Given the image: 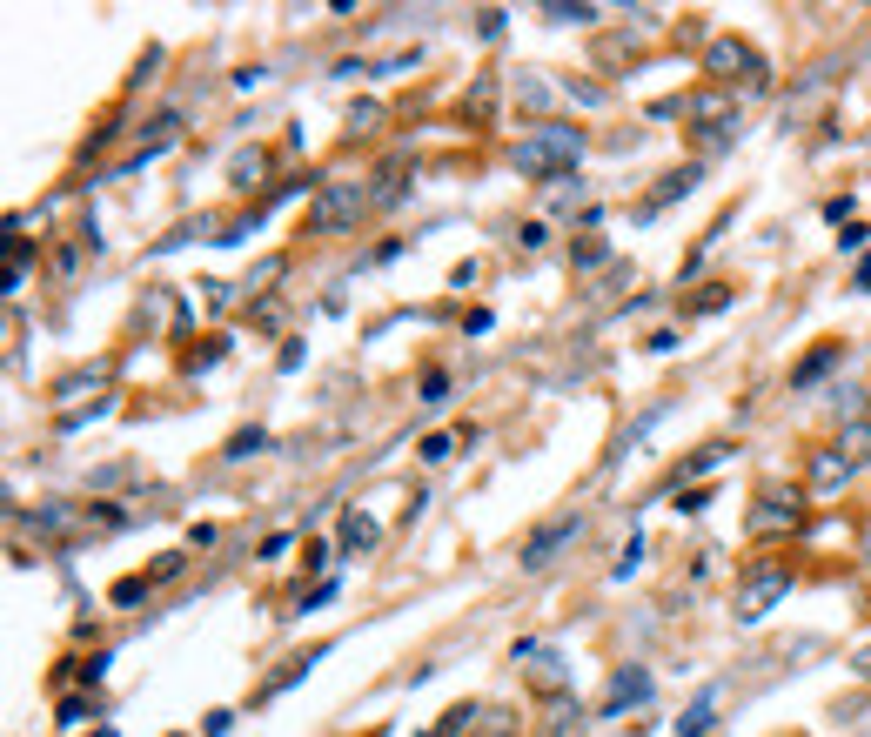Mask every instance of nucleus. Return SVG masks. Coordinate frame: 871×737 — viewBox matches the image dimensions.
<instances>
[{
    "mask_svg": "<svg viewBox=\"0 0 871 737\" xmlns=\"http://www.w3.org/2000/svg\"><path fill=\"white\" fill-rule=\"evenodd\" d=\"M255 175H262V155H255V148H248V155H235V181H242V188H248V181H255Z\"/></svg>",
    "mask_w": 871,
    "mask_h": 737,
    "instance_id": "4be33fe9",
    "label": "nucleus"
},
{
    "mask_svg": "<svg viewBox=\"0 0 871 737\" xmlns=\"http://www.w3.org/2000/svg\"><path fill=\"white\" fill-rule=\"evenodd\" d=\"M463 108H469V121H483V114L496 108V81H476V88H469V101H463Z\"/></svg>",
    "mask_w": 871,
    "mask_h": 737,
    "instance_id": "dca6fc26",
    "label": "nucleus"
},
{
    "mask_svg": "<svg viewBox=\"0 0 871 737\" xmlns=\"http://www.w3.org/2000/svg\"><path fill=\"white\" fill-rule=\"evenodd\" d=\"M449 449H456V443H449V436H423V443H416V456H423V463H443Z\"/></svg>",
    "mask_w": 871,
    "mask_h": 737,
    "instance_id": "6ab92c4d",
    "label": "nucleus"
},
{
    "mask_svg": "<svg viewBox=\"0 0 871 737\" xmlns=\"http://www.w3.org/2000/svg\"><path fill=\"white\" fill-rule=\"evenodd\" d=\"M469 717H476V711H469V704H456V711H449L443 724H436V737H456V731H469Z\"/></svg>",
    "mask_w": 871,
    "mask_h": 737,
    "instance_id": "aec40b11",
    "label": "nucleus"
},
{
    "mask_svg": "<svg viewBox=\"0 0 871 737\" xmlns=\"http://www.w3.org/2000/svg\"><path fill=\"white\" fill-rule=\"evenodd\" d=\"M416 402H423V409H443V402H449V369H423V389H416Z\"/></svg>",
    "mask_w": 871,
    "mask_h": 737,
    "instance_id": "4468645a",
    "label": "nucleus"
},
{
    "mask_svg": "<svg viewBox=\"0 0 871 737\" xmlns=\"http://www.w3.org/2000/svg\"><path fill=\"white\" fill-rule=\"evenodd\" d=\"M650 697V670H617V677H610V697H603V711H637V704H644Z\"/></svg>",
    "mask_w": 871,
    "mask_h": 737,
    "instance_id": "0eeeda50",
    "label": "nucleus"
},
{
    "mask_svg": "<svg viewBox=\"0 0 871 737\" xmlns=\"http://www.w3.org/2000/svg\"><path fill=\"white\" fill-rule=\"evenodd\" d=\"M543 21H557V27H590V21H597V7H590V0H577V7L550 0V7H543Z\"/></svg>",
    "mask_w": 871,
    "mask_h": 737,
    "instance_id": "ddd939ff",
    "label": "nucleus"
},
{
    "mask_svg": "<svg viewBox=\"0 0 871 737\" xmlns=\"http://www.w3.org/2000/svg\"><path fill=\"white\" fill-rule=\"evenodd\" d=\"M804 523V496L798 490H764L751 503V536H778V530H798Z\"/></svg>",
    "mask_w": 871,
    "mask_h": 737,
    "instance_id": "423d86ee",
    "label": "nucleus"
},
{
    "mask_svg": "<svg viewBox=\"0 0 871 737\" xmlns=\"http://www.w3.org/2000/svg\"><path fill=\"white\" fill-rule=\"evenodd\" d=\"M262 443H268V429H255V423H248L242 436H235V443H228V456H235V463H242V456H255V449H262Z\"/></svg>",
    "mask_w": 871,
    "mask_h": 737,
    "instance_id": "f3484780",
    "label": "nucleus"
},
{
    "mask_svg": "<svg viewBox=\"0 0 871 737\" xmlns=\"http://www.w3.org/2000/svg\"><path fill=\"white\" fill-rule=\"evenodd\" d=\"M838 449H845L851 463H871V416H865V423H851V429H845V443H838Z\"/></svg>",
    "mask_w": 871,
    "mask_h": 737,
    "instance_id": "2eb2a0df",
    "label": "nucleus"
},
{
    "mask_svg": "<svg viewBox=\"0 0 871 737\" xmlns=\"http://www.w3.org/2000/svg\"><path fill=\"white\" fill-rule=\"evenodd\" d=\"M717 463H724V443H711V449H697V456H691V469H684V476H704V469H717Z\"/></svg>",
    "mask_w": 871,
    "mask_h": 737,
    "instance_id": "a211bd4d",
    "label": "nucleus"
},
{
    "mask_svg": "<svg viewBox=\"0 0 871 737\" xmlns=\"http://www.w3.org/2000/svg\"><path fill=\"white\" fill-rule=\"evenodd\" d=\"M711 724H717V691H697V704L677 717V737H711Z\"/></svg>",
    "mask_w": 871,
    "mask_h": 737,
    "instance_id": "9d476101",
    "label": "nucleus"
},
{
    "mask_svg": "<svg viewBox=\"0 0 871 737\" xmlns=\"http://www.w3.org/2000/svg\"><path fill=\"white\" fill-rule=\"evenodd\" d=\"M516 235H523V248H543V242H550V228H543V222H523Z\"/></svg>",
    "mask_w": 871,
    "mask_h": 737,
    "instance_id": "5701e85b",
    "label": "nucleus"
},
{
    "mask_svg": "<svg viewBox=\"0 0 871 737\" xmlns=\"http://www.w3.org/2000/svg\"><path fill=\"white\" fill-rule=\"evenodd\" d=\"M697 181H704V168H697V161H684V168H670V175L657 181V195H650V208H664V201H677V195H691Z\"/></svg>",
    "mask_w": 871,
    "mask_h": 737,
    "instance_id": "9b49d317",
    "label": "nucleus"
},
{
    "mask_svg": "<svg viewBox=\"0 0 871 737\" xmlns=\"http://www.w3.org/2000/svg\"><path fill=\"white\" fill-rule=\"evenodd\" d=\"M851 469H858V463H851L845 449H818V463H811V483H818V490H845V483H851Z\"/></svg>",
    "mask_w": 871,
    "mask_h": 737,
    "instance_id": "6e6552de",
    "label": "nucleus"
},
{
    "mask_svg": "<svg viewBox=\"0 0 871 737\" xmlns=\"http://www.w3.org/2000/svg\"><path fill=\"white\" fill-rule=\"evenodd\" d=\"M181 577V550H168V557H155V570H148V583H168Z\"/></svg>",
    "mask_w": 871,
    "mask_h": 737,
    "instance_id": "412c9836",
    "label": "nucleus"
},
{
    "mask_svg": "<svg viewBox=\"0 0 871 737\" xmlns=\"http://www.w3.org/2000/svg\"><path fill=\"white\" fill-rule=\"evenodd\" d=\"M376 536H382V523L376 516H342V550H376Z\"/></svg>",
    "mask_w": 871,
    "mask_h": 737,
    "instance_id": "f8f14e48",
    "label": "nucleus"
},
{
    "mask_svg": "<svg viewBox=\"0 0 871 737\" xmlns=\"http://www.w3.org/2000/svg\"><path fill=\"white\" fill-rule=\"evenodd\" d=\"M577 155H583V134L577 128H536V134H523L516 141V175H536V181H570V168H577Z\"/></svg>",
    "mask_w": 871,
    "mask_h": 737,
    "instance_id": "f257e3e1",
    "label": "nucleus"
},
{
    "mask_svg": "<svg viewBox=\"0 0 871 737\" xmlns=\"http://www.w3.org/2000/svg\"><path fill=\"white\" fill-rule=\"evenodd\" d=\"M838 356H845L838 342H818V349H811V356H804L798 369H791V389H811V382L825 376V369H838Z\"/></svg>",
    "mask_w": 871,
    "mask_h": 737,
    "instance_id": "1a4fd4ad",
    "label": "nucleus"
},
{
    "mask_svg": "<svg viewBox=\"0 0 871 737\" xmlns=\"http://www.w3.org/2000/svg\"><path fill=\"white\" fill-rule=\"evenodd\" d=\"M583 536V516L577 510H563V516H550V523H536L530 536H523V550H516V570H543V563L557 557V550H570Z\"/></svg>",
    "mask_w": 871,
    "mask_h": 737,
    "instance_id": "39448f33",
    "label": "nucleus"
},
{
    "mask_svg": "<svg viewBox=\"0 0 871 737\" xmlns=\"http://www.w3.org/2000/svg\"><path fill=\"white\" fill-rule=\"evenodd\" d=\"M369 208H376V195L362 181H322V195L309 201V228L315 235H349Z\"/></svg>",
    "mask_w": 871,
    "mask_h": 737,
    "instance_id": "f03ea898",
    "label": "nucleus"
},
{
    "mask_svg": "<svg viewBox=\"0 0 871 737\" xmlns=\"http://www.w3.org/2000/svg\"><path fill=\"white\" fill-rule=\"evenodd\" d=\"M704 67H711L717 81H737V88H751V94H758L764 81H771V67H764V54H758L751 41H731V34H724V41H711Z\"/></svg>",
    "mask_w": 871,
    "mask_h": 737,
    "instance_id": "20e7f679",
    "label": "nucleus"
},
{
    "mask_svg": "<svg viewBox=\"0 0 871 737\" xmlns=\"http://www.w3.org/2000/svg\"><path fill=\"white\" fill-rule=\"evenodd\" d=\"M784 597H791V570H784V563H758V570H744V577H737L731 617H737V624H764Z\"/></svg>",
    "mask_w": 871,
    "mask_h": 737,
    "instance_id": "7ed1b4c3",
    "label": "nucleus"
},
{
    "mask_svg": "<svg viewBox=\"0 0 871 737\" xmlns=\"http://www.w3.org/2000/svg\"><path fill=\"white\" fill-rule=\"evenodd\" d=\"M851 670H858V677H865V684H871V644L858 650V657H851Z\"/></svg>",
    "mask_w": 871,
    "mask_h": 737,
    "instance_id": "b1692460",
    "label": "nucleus"
}]
</instances>
